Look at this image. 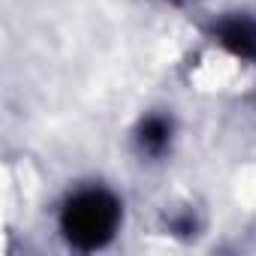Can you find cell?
<instances>
[{
    "instance_id": "obj_1",
    "label": "cell",
    "mask_w": 256,
    "mask_h": 256,
    "mask_svg": "<svg viewBox=\"0 0 256 256\" xmlns=\"http://www.w3.org/2000/svg\"><path fill=\"white\" fill-rule=\"evenodd\" d=\"M118 223H120V202L100 187L76 193L60 214V229L66 241L78 250H96L108 244L118 232Z\"/></svg>"
},
{
    "instance_id": "obj_2",
    "label": "cell",
    "mask_w": 256,
    "mask_h": 256,
    "mask_svg": "<svg viewBox=\"0 0 256 256\" xmlns=\"http://www.w3.org/2000/svg\"><path fill=\"white\" fill-rule=\"evenodd\" d=\"M217 40L226 52H232L235 58L244 60H256V22L235 16V18H223L217 24Z\"/></svg>"
},
{
    "instance_id": "obj_3",
    "label": "cell",
    "mask_w": 256,
    "mask_h": 256,
    "mask_svg": "<svg viewBox=\"0 0 256 256\" xmlns=\"http://www.w3.org/2000/svg\"><path fill=\"white\" fill-rule=\"evenodd\" d=\"M172 142V124L163 114H151L139 126V145L145 154H163Z\"/></svg>"
}]
</instances>
